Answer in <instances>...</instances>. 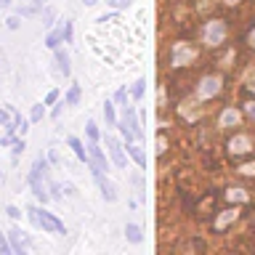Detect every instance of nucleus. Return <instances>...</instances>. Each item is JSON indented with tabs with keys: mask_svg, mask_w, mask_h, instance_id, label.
Here are the masks:
<instances>
[{
	"mask_svg": "<svg viewBox=\"0 0 255 255\" xmlns=\"http://www.w3.org/2000/svg\"><path fill=\"white\" fill-rule=\"evenodd\" d=\"M29 186H32V194H35L43 205L51 199V194H48V162H45L43 157H37L35 165H32V170H29Z\"/></svg>",
	"mask_w": 255,
	"mask_h": 255,
	"instance_id": "nucleus-1",
	"label": "nucleus"
},
{
	"mask_svg": "<svg viewBox=\"0 0 255 255\" xmlns=\"http://www.w3.org/2000/svg\"><path fill=\"white\" fill-rule=\"evenodd\" d=\"M27 215H29V221L35 223L37 229H43V231H48V234H64V223L56 218L53 213H48V210H43V207H29L27 210Z\"/></svg>",
	"mask_w": 255,
	"mask_h": 255,
	"instance_id": "nucleus-2",
	"label": "nucleus"
},
{
	"mask_svg": "<svg viewBox=\"0 0 255 255\" xmlns=\"http://www.w3.org/2000/svg\"><path fill=\"white\" fill-rule=\"evenodd\" d=\"M85 149H88V165H91L93 175L107 170V154H104V149L99 146V141H91Z\"/></svg>",
	"mask_w": 255,
	"mask_h": 255,
	"instance_id": "nucleus-3",
	"label": "nucleus"
},
{
	"mask_svg": "<svg viewBox=\"0 0 255 255\" xmlns=\"http://www.w3.org/2000/svg\"><path fill=\"white\" fill-rule=\"evenodd\" d=\"M223 40H226V24H223L221 19L207 21V27H205V43L207 45H221Z\"/></svg>",
	"mask_w": 255,
	"mask_h": 255,
	"instance_id": "nucleus-4",
	"label": "nucleus"
},
{
	"mask_svg": "<svg viewBox=\"0 0 255 255\" xmlns=\"http://www.w3.org/2000/svg\"><path fill=\"white\" fill-rule=\"evenodd\" d=\"M107 149H109V157L112 162H115L117 167H128V154L123 149V143H120L115 135H107Z\"/></svg>",
	"mask_w": 255,
	"mask_h": 255,
	"instance_id": "nucleus-5",
	"label": "nucleus"
},
{
	"mask_svg": "<svg viewBox=\"0 0 255 255\" xmlns=\"http://www.w3.org/2000/svg\"><path fill=\"white\" fill-rule=\"evenodd\" d=\"M8 242H11V250L19 253V255H24V253L29 250V237L24 234L19 226H13L11 231H8Z\"/></svg>",
	"mask_w": 255,
	"mask_h": 255,
	"instance_id": "nucleus-6",
	"label": "nucleus"
},
{
	"mask_svg": "<svg viewBox=\"0 0 255 255\" xmlns=\"http://www.w3.org/2000/svg\"><path fill=\"white\" fill-rule=\"evenodd\" d=\"M117 123H123L125 128H130L135 133V138H143V128H141V120L135 115L133 107H123V120H117Z\"/></svg>",
	"mask_w": 255,
	"mask_h": 255,
	"instance_id": "nucleus-7",
	"label": "nucleus"
},
{
	"mask_svg": "<svg viewBox=\"0 0 255 255\" xmlns=\"http://www.w3.org/2000/svg\"><path fill=\"white\" fill-rule=\"evenodd\" d=\"M191 59H194V51H191L186 43H175L173 45V64L175 67H183V64H189Z\"/></svg>",
	"mask_w": 255,
	"mask_h": 255,
	"instance_id": "nucleus-8",
	"label": "nucleus"
},
{
	"mask_svg": "<svg viewBox=\"0 0 255 255\" xmlns=\"http://www.w3.org/2000/svg\"><path fill=\"white\" fill-rule=\"evenodd\" d=\"M221 91V77H205L199 83V99H213Z\"/></svg>",
	"mask_w": 255,
	"mask_h": 255,
	"instance_id": "nucleus-9",
	"label": "nucleus"
},
{
	"mask_svg": "<svg viewBox=\"0 0 255 255\" xmlns=\"http://www.w3.org/2000/svg\"><path fill=\"white\" fill-rule=\"evenodd\" d=\"M96 183H99V189H101V197L107 199V202H115V199H117V186H115V183H112L104 173L96 175Z\"/></svg>",
	"mask_w": 255,
	"mask_h": 255,
	"instance_id": "nucleus-10",
	"label": "nucleus"
},
{
	"mask_svg": "<svg viewBox=\"0 0 255 255\" xmlns=\"http://www.w3.org/2000/svg\"><path fill=\"white\" fill-rule=\"evenodd\" d=\"M253 149V141H250V135H234V138L229 141V151L231 154H247V151Z\"/></svg>",
	"mask_w": 255,
	"mask_h": 255,
	"instance_id": "nucleus-11",
	"label": "nucleus"
},
{
	"mask_svg": "<svg viewBox=\"0 0 255 255\" xmlns=\"http://www.w3.org/2000/svg\"><path fill=\"white\" fill-rule=\"evenodd\" d=\"M239 218V210L237 207H231V210H223L221 215H218V221H215V231H223L229 226V223H234Z\"/></svg>",
	"mask_w": 255,
	"mask_h": 255,
	"instance_id": "nucleus-12",
	"label": "nucleus"
},
{
	"mask_svg": "<svg viewBox=\"0 0 255 255\" xmlns=\"http://www.w3.org/2000/svg\"><path fill=\"white\" fill-rule=\"evenodd\" d=\"M53 53H56V69H59L64 77H69V72H72V67H69V53L61 51V48H56Z\"/></svg>",
	"mask_w": 255,
	"mask_h": 255,
	"instance_id": "nucleus-13",
	"label": "nucleus"
},
{
	"mask_svg": "<svg viewBox=\"0 0 255 255\" xmlns=\"http://www.w3.org/2000/svg\"><path fill=\"white\" fill-rule=\"evenodd\" d=\"M67 146H69L72 151H75V157H77V159L88 162V149L83 146V141H80L77 135H69V138H67Z\"/></svg>",
	"mask_w": 255,
	"mask_h": 255,
	"instance_id": "nucleus-14",
	"label": "nucleus"
},
{
	"mask_svg": "<svg viewBox=\"0 0 255 255\" xmlns=\"http://www.w3.org/2000/svg\"><path fill=\"white\" fill-rule=\"evenodd\" d=\"M128 154L133 157V162L138 167H146V154H143V149L138 146V143H128Z\"/></svg>",
	"mask_w": 255,
	"mask_h": 255,
	"instance_id": "nucleus-15",
	"label": "nucleus"
},
{
	"mask_svg": "<svg viewBox=\"0 0 255 255\" xmlns=\"http://www.w3.org/2000/svg\"><path fill=\"white\" fill-rule=\"evenodd\" d=\"M125 237L130 239L133 245H138L143 239V231H141V226H135V223H125Z\"/></svg>",
	"mask_w": 255,
	"mask_h": 255,
	"instance_id": "nucleus-16",
	"label": "nucleus"
},
{
	"mask_svg": "<svg viewBox=\"0 0 255 255\" xmlns=\"http://www.w3.org/2000/svg\"><path fill=\"white\" fill-rule=\"evenodd\" d=\"M239 123V112L237 109H226L221 115V128H231V125H237Z\"/></svg>",
	"mask_w": 255,
	"mask_h": 255,
	"instance_id": "nucleus-17",
	"label": "nucleus"
},
{
	"mask_svg": "<svg viewBox=\"0 0 255 255\" xmlns=\"http://www.w3.org/2000/svg\"><path fill=\"white\" fill-rule=\"evenodd\" d=\"M104 120H107L109 128H117V115H115V104L112 101L104 104Z\"/></svg>",
	"mask_w": 255,
	"mask_h": 255,
	"instance_id": "nucleus-18",
	"label": "nucleus"
},
{
	"mask_svg": "<svg viewBox=\"0 0 255 255\" xmlns=\"http://www.w3.org/2000/svg\"><path fill=\"white\" fill-rule=\"evenodd\" d=\"M61 40H64V32H61V29H56V32H51V35L45 37V45L51 48V51H56V48L61 45Z\"/></svg>",
	"mask_w": 255,
	"mask_h": 255,
	"instance_id": "nucleus-19",
	"label": "nucleus"
},
{
	"mask_svg": "<svg viewBox=\"0 0 255 255\" xmlns=\"http://www.w3.org/2000/svg\"><path fill=\"white\" fill-rule=\"evenodd\" d=\"M64 101H67V107H77V104H80V85H72L67 91V99H64Z\"/></svg>",
	"mask_w": 255,
	"mask_h": 255,
	"instance_id": "nucleus-20",
	"label": "nucleus"
},
{
	"mask_svg": "<svg viewBox=\"0 0 255 255\" xmlns=\"http://www.w3.org/2000/svg\"><path fill=\"white\" fill-rule=\"evenodd\" d=\"M143 91H146V80H143V77H138V80H135V83H133V99L135 101H138L141 99V96H143Z\"/></svg>",
	"mask_w": 255,
	"mask_h": 255,
	"instance_id": "nucleus-21",
	"label": "nucleus"
},
{
	"mask_svg": "<svg viewBox=\"0 0 255 255\" xmlns=\"http://www.w3.org/2000/svg\"><path fill=\"white\" fill-rule=\"evenodd\" d=\"M43 115H45V104H35V107H32L29 120H32V123H40V120H43Z\"/></svg>",
	"mask_w": 255,
	"mask_h": 255,
	"instance_id": "nucleus-22",
	"label": "nucleus"
},
{
	"mask_svg": "<svg viewBox=\"0 0 255 255\" xmlns=\"http://www.w3.org/2000/svg\"><path fill=\"white\" fill-rule=\"evenodd\" d=\"M226 197L231 199V202H245V199H247V194H245L242 189H229V191H226Z\"/></svg>",
	"mask_w": 255,
	"mask_h": 255,
	"instance_id": "nucleus-23",
	"label": "nucleus"
},
{
	"mask_svg": "<svg viewBox=\"0 0 255 255\" xmlns=\"http://www.w3.org/2000/svg\"><path fill=\"white\" fill-rule=\"evenodd\" d=\"M85 133H88V141H99V125H96L93 123V120H91V123H88V128H85Z\"/></svg>",
	"mask_w": 255,
	"mask_h": 255,
	"instance_id": "nucleus-24",
	"label": "nucleus"
},
{
	"mask_svg": "<svg viewBox=\"0 0 255 255\" xmlns=\"http://www.w3.org/2000/svg\"><path fill=\"white\" fill-rule=\"evenodd\" d=\"M61 32H64V43H72V35H75L72 21H64V24H61Z\"/></svg>",
	"mask_w": 255,
	"mask_h": 255,
	"instance_id": "nucleus-25",
	"label": "nucleus"
},
{
	"mask_svg": "<svg viewBox=\"0 0 255 255\" xmlns=\"http://www.w3.org/2000/svg\"><path fill=\"white\" fill-rule=\"evenodd\" d=\"M109 8H115V11H123V8H130L133 0H107Z\"/></svg>",
	"mask_w": 255,
	"mask_h": 255,
	"instance_id": "nucleus-26",
	"label": "nucleus"
},
{
	"mask_svg": "<svg viewBox=\"0 0 255 255\" xmlns=\"http://www.w3.org/2000/svg\"><path fill=\"white\" fill-rule=\"evenodd\" d=\"M8 253H13L11 250V242H8L5 234H0V255H8Z\"/></svg>",
	"mask_w": 255,
	"mask_h": 255,
	"instance_id": "nucleus-27",
	"label": "nucleus"
},
{
	"mask_svg": "<svg viewBox=\"0 0 255 255\" xmlns=\"http://www.w3.org/2000/svg\"><path fill=\"white\" fill-rule=\"evenodd\" d=\"M53 16H56L53 8H45V13H43V24H45L48 29H51V24H53Z\"/></svg>",
	"mask_w": 255,
	"mask_h": 255,
	"instance_id": "nucleus-28",
	"label": "nucleus"
},
{
	"mask_svg": "<svg viewBox=\"0 0 255 255\" xmlns=\"http://www.w3.org/2000/svg\"><path fill=\"white\" fill-rule=\"evenodd\" d=\"M24 149H27V143H24V135H21V138H19V141H16V143H13V159H16V157H19V154H21V151H24Z\"/></svg>",
	"mask_w": 255,
	"mask_h": 255,
	"instance_id": "nucleus-29",
	"label": "nucleus"
},
{
	"mask_svg": "<svg viewBox=\"0 0 255 255\" xmlns=\"http://www.w3.org/2000/svg\"><path fill=\"white\" fill-rule=\"evenodd\" d=\"M5 213H8V218H13V221H19V218H21V210H19V207H13V205H8V207H5Z\"/></svg>",
	"mask_w": 255,
	"mask_h": 255,
	"instance_id": "nucleus-30",
	"label": "nucleus"
},
{
	"mask_svg": "<svg viewBox=\"0 0 255 255\" xmlns=\"http://www.w3.org/2000/svg\"><path fill=\"white\" fill-rule=\"evenodd\" d=\"M5 24H8V29H19L21 19H19V16H8V19H5Z\"/></svg>",
	"mask_w": 255,
	"mask_h": 255,
	"instance_id": "nucleus-31",
	"label": "nucleus"
},
{
	"mask_svg": "<svg viewBox=\"0 0 255 255\" xmlns=\"http://www.w3.org/2000/svg\"><path fill=\"white\" fill-rule=\"evenodd\" d=\"M56 101H59V91H51V93L45 96L43 104H45V107H51V104H56Z\"/></svg>",
	"mask_w": 255,
	"mask_h": 255,
	"instance_id": "nucleus-32",
	"label": "nucleus"
},
{
	"mask_svg": "<svg viewBox=\"0 0 255 255\" xmlns=\"http://www.w3.org/2000/svg\"><path fill=\"white\" fill-rule=\"evenodd\" d=\"M125 99H128V91H125V88H120L117 96H115V101H117V104H125Z\"/></svg>",
	"mask_w": 255,
	"mask_h": 255,
	"instance_id": "nucleus-33",
	"label": "nucleus"
},
{
	"mask_svg": "<svg viewBox=\"0 0 255 255\" xmlns=\"http://www.w3.org/2000/svg\"><path fill=\"white\" fill-rule=\"evenodd\" d=\"M130 181H133V186L138 189V191H143V178H141V175H133Z\"/></svg>",
	"mask_w": 255,
	"mask_h": 255,
	"instance_id": "nucleus-34",
	"label": "nucleus"
},
{
	"mask_svg": "<svg viewBox=\"0 0 255 255\" xmlns=\"http://www.w3.org/2000/svg\"><path fill=\"white\" fill-rule=\"evenodd\" d=\"M247 115H250V117L255 120V101H250V104H247Z\"/></svg>",
	"mask_w": 255,
	"mask_h": 255,
	"instance_id": "nucleus-35",
	"label": "nucleus"
},
{
	"mask_svg": "<svg viewBox=\"0 0 255 255\" xmlns=\"http://www.w3.org/2000/svg\"><path fill=\"white\" fill-rule=\"evenodd\" d=\"M242 173H245V175H253V173H255V165H245Z\"/></svg>",
	"mask_w": 255,
	"mask_h": 255,
	"instance_id": "nucleus-36",
	"label": "nucleus"
},
{
	"mask_svg": "<svg viewBox=\"0 0 255 255\" xmlns=\"http://www.w3.org/2000/svg\"><path fill=\"white\" fill-rule=\"evenodd\" d=\"M250 45H253V48H255V29H253V32H250Z\"/></svg>",
	"mask_w": 255,
	"mask_h": 255,
	"instance_id": "nucleus-37",
	"label": "nucleus"
},
{
	"mask_svg": "<svg viewBox=\"0 0 255 255\" xmlns=\"http://www.w3.org/2000/svg\"><path fill=\"white\" fill-rule=\"evenodd\" d=\"M83 3H85V5H96L99 0H83Z\"/></svg>",
	"mask_w": 255,
	"mask_h": 255,
	"instance_id": "nucleus-38",
	"label": "nucleus"
},
{
	"mask_svg": "<svg viewBox=\"0 0 255 255\" xmlns=\"http://www.w3.org/2000/svg\"><path fill=\"white\" fill-rule=\"evenodd\" d=\"M223 3H229V5H237V3H239V0H223Z\"/></svg>",
	"mask_w": 255,
	"mask_h": 255,
	"instance_id": "nucleus-39",
	"label": "nucleus"
},
{
	"mask_svg": "<svg viewBox=\"0 0 255 255\" xmlns=\"http://www.w3.org/2000/svg\"><path fill=\"white\" fill-rule=\"evenodd\" d=\"M250 88H253V93H255V83H253V85H250Z\"/></svg>",
	"mask_w": 255,
	"mask_h": 255,
	"instance_id": "nucleus-40",
	"label": "nucleus"
},
{
	"mask_svg": "<svg viewBox=\"0 0 255 255\" xmlns=\"http://www.w3.org/2000/svg\"><path fill=\"white\" fill-rule=\"evenodd\" d=\"M0 178H3V175H0Z\"/></svg>",
	"mask_w": 255,
	"mask_h": 255,
	"instance_id": "nucleus-41",
	"label": "nucleus"
}]
</instances>
